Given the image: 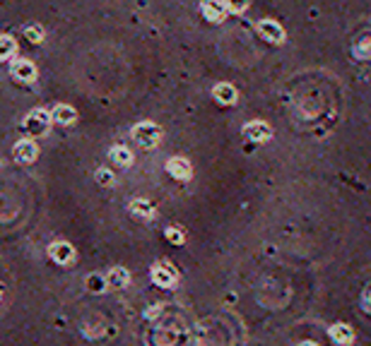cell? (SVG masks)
Segmentation results:
<instances>
[{
    "instance_id": "1",
    "label": "cell",
    "mask_w": 371,
    "mask_h": 346,
    "mask_svg": "<svg viewBox=\"0 0 371 346\" xmlns=\"http://www.w3.org/2000/svg\"><path fill=\"white\" fill-rule=\"evenodd\" d=\"M133 140H135L140 147H154V145H159V140H162V130H159L154 123H140V125L133 128Z\"/></svg>"
},
{
    "instance_id": "2",
    "label": "cell",
    "mask_w": 371,
    "mask_h": 346,
    "mask_svg": "<svg viewBox=\"0 0 371 346\" xmlns=\"http://www.w3.org/2000/svg\"><path fill=\"white\" fill-rule=\"evenodd\" d=\"M48 120H51V116L46 111H32L27 116V120H24V130L29 135H46Z\"/></svg>"
},
{
    "instance_id": "3",
    "label": "cell",
    "mask_w": 371,
    "mask_h": 346,
    "mask_svg": "<svg viewBox=\"0 0 371 346\" xmlns=\"http://www.w3.org/2000/svg\"><path fill=\"white\" fill-rule=\"evenodd\" d=\"M167 171L171 173V178H176V181H191V176H193V168H191V164H188V159H183V156H174V159H169Z\"/></svg>"
},
{
    "instance_id": "4",
    "label": "cell",
    "mask_w": 371,
    "mask_h": 346,
    "mask_svg": "<svg viewBox=\"0 0 371 346\" xmlns=\"http://www.w3.org/2000/svg\"><path fill=\"white\" fill-rule=\"evenodd\" d=\"M12 154H15V159H17L19 164H32V161L37 159L39 149L32 140H22V142L15 145V152H12Z\"/></svg>"
},
{
    "instance_id": "5",
    "label": "cell",
    "mask_w": 371,
    "mask_h": 346,
    "mask_svg": "<svg viewBox=\"0 0 371 346\" xmlns=\"http://www.w3.org/2000/svg\"><path fill=\"white\" fill-rule=\"evenodd\" d=\"M48 255L53 257L58 264H70L75 257V250L70 243H63V240H58V243H51L48 248Z\"/></svg>"
},
{
    "instance_id": "6",
    "label": "cell",
    "mask_w": 371,
    "mask_h": 346,
    "mask_svg": "<svg viewBox=\"0 0 371 346\" xmlns=\"http://www.w3.org/2000/svg\"><path fill=\"white\" fill-rule=\"evenodd\" d=\"M12 77L17 82H34L37 80V67L29 60H15L12 63Z\"/></svg>"
},
{
    "instance_id": "7",
    "label": "cell",
    "mask_w": 371,
    "mask_h": 346,
    "mask_svg": "<svg viewBox=\"0 0 371 346\" xmlns=\"http://www.w3.org/2000/svg\"><path fill=\"white\" fill-rule=\"evenodd\" d=\"M152 282L159 284V286H171L176 282V272L169 264H154L152 267Z\"/></svg>"
},
{
    "instance_id": "8",
    "label": "cell",
    "mask_w": 371,
    "mask_h": 346,
    "mask_svg": "<svg viewBox=\"0 0 371 346\" xmlns=\"http://www.w3.org/2000/svg\"><path fill=\"white\" fill-rule=\"evenodd\" d=\"M243 135L249 137V140H256V142H268L270 140V128L265 123H249V125H243Z\"/></svg>"
},
{
    "instance_id": "9",
    "label": "cell",
    "mask_w": 371,
    "mask_h": 346,
    "mask_svg": "<svg viewBox=\"0 0 371 346\" xmlns=\"http://www.w3.org/2000/svg\"><path fill=\"white\" fill-rule=\"evenodd\" d=\"M203 12H205V17L210 19V22H222L224 15H227V5H224L222 0H205Z\"/></svg>"
},
{
    "instance_id": "10",
    "label": "cell",
    "mask_w": 371,
    "mask_h": 346,
    "mask_svg": "<svg viewBox=\"0 0 371 346\" xmlns=\"http://www.w3.org/2000/svg\"><path fill=\"white\" fill-rule=\"evenodd\" d=\"M258 31H260V37L265 39V41H275V44H280L282 39H285V31H282V27L280 24H275V22H260L258 24Z\"/></svg>"
},
{
    "instance_id": "11",
    "label": "cell",
    "mask_w": 371,
    "mask_h": 346,
    "mask_svg": "<svg viewBox=\"0 0 371 346\" xmlns=\"http://www.w3.org/2000/svg\"><path fill=\"white\" fill-rule=\"evenodd\" d=\"M130 212H133V217L142 219V221H147V219L154 217V207H152L147 200H133L130 202Z\"/></svg>"
},
{
    "instance_id": "12",
    "label": "cell",
    "mask_w": 371,
    "mask_h": 346,
    "mask_svg": "<svg viewBox=\"0 0 371 346\" xmlns=\"http://www.w3.org/2000/svg\"><path fill=\"white\" fill-rule=\"evenodd\" d=\"M75 118H77V113L70 106H56L51 113V120H56L60 125H70V123H75Z\"/></svg>"
},
{
    "instance_id": "13",
    "label": "cell",
    "mask_w": 371,
    "mask_h": 346,
    "mask_svg": "<svg viewBox=\"0 0 371 346\" xmlns=\"http://www.w3.org/2000/svg\"><path fill=\"white\" fill-rule=\"evenodd\" d=\"M214 96H217L220 103H234L236 101V89L232 84H217L214 87Z\"/></svg>"
},
{
    "instance_id": "14",
    "label": "cell",
    "mask_w": 371,
    "mask_h": 346,
    "mask_svg": "<svg viewBox=\"0 0 371 346\" xmlns=\"http://www.w3.org/2000/svg\"><path fill=\"white\" fill-rule=\"evenodd\" d=\"M109 156H111L113 164H118V166H130L133 164V154H130L126 147H113Z\"/></svg>"
},
{
    "instance_id": "15",
    "label": "cell",
    "mask_w": 371,
    "mask_h": 346,
    "mask_svg": "<svg viewBox=\"0 0 371 346\" xmlns=\"http://www.w3.org/2000/svg\"><path fill=\"white\" fill-rule=\"evenodd\" d=\"M106 282H109L111 289H121V286L128 284V272H126V269H111V274H109Z\"/></svg>"
},
{
    "instance_id": "16",
    "label": "cell",
    "mask_w": 371,
    "mask_h": 346,
    "mask_svg": "<svg viewBox=\"0 0 371 346\" xmlns=\"http://www.w3.org/2000/svg\"><path fill=\"white\" fill-rule=\"evenodd\" d=\"M330 337H333L337 344H350V341H352V332L345 327V325H335V327L330 329Z\"/></svg>"
},
{
    "instance_id": "17",
    "label": "cell",
    "mask_w": 371,
    "mask_h": 346,
    "mask_svg": "<svg viewBox=\"0 0 371 346\" xmlns=\"http://www.w3.org/2000/svg\"><path fill=\"white\" fill-rule=\"evenodd\" d=\"M17 51V46H15V41L10 37H0V60H5V58H10V55Z\"/></svg>"
},
{
    "instance_id": "18",
    "label": "cell",
    "mask_w": 371,
    "mask_h": 346,
    "mask_svg": "<svg viewBox=\"0 0 371 346\" xmlns=\"http://www.w3.org/2000/svg\"><path fill=\"white\" fill-rule=\"evenodd\" d=\"M104 284H106V282H104V279L99 276V274H92V276L87 279V289H89L92 293H99V291L104 289Z\"/></svg>"
},
{
    "instance_id": "19",
    "label": "cell",
    "mask_w": 371,
    "mask_h": 346,
    "mask_svg": "<svg viewBox=\"0 0 371 346\" xmlns=\"http://www.w3.org/2000/svg\"><path fill=\"white\" fill-rule=\"evenodd\" d=\"M94 178H97V183H99V185H111V183H113V173L109 171V168H99Z\"/></svg>"
},
{
    "instance_id": "20",
    "label": "cell",
    "mask_w": 371,
    "mask_h": 346,
    "mask_svg": "<svg viewBox=\"0 0 371 346\" xmlns=\"http://www.w3.org/2000/svg\"><path fill=\"white\" fill-rule=\"evenodd\" d=\"M167 238L174 243V246H178V243H183V233H181V228H176V226H171V228H167Z\"/></svg>"
},
{
    "instance_id": "21",
    "label": "cell",
    "mask_w": 371,
    "mask_h": 346,
    "mask_svg": "<svg viewBox=\"0 0 371 346\" xmlns=\"http://www.w3.org/2000/svg\"><path fill=\"white\" fill-rule=\"evenodd\" d=\"M24 34L29 37V41H32V44H39V41L44 39V31H41L39 27H27V29H24Z\"/></svg>"
},
{
    "instance_id": "22",
    "label": "cell",
    "mask_w": 371,
    "mask_h": 346,
    "mask_svg": "<svg viewBox=\"0 0 371 346\" xmlns=\"http://www.w3.org/2000/svg\"><path fill=\"white\" fill-rule=\"evenodd\" d=\"M227 5H229L232 10H236V12H241V10H246L249 0H227Z\"/></svg>"
},
{
    "instance_id": "23",
    "label": "cell",
    "mask_w": 371,
    "mask_h": 346,
    "mask_svg": "<svg viewBox=\"0 0 371 346\" xmlns=\"http://www.w3.org/2000/svg\"><path fill=\"white\" fill-rule=\"evenodd\" d=\"M0 293H3V289H0Z\"/></svg>"
}]
</instances>
